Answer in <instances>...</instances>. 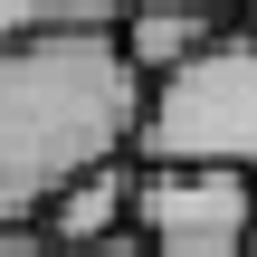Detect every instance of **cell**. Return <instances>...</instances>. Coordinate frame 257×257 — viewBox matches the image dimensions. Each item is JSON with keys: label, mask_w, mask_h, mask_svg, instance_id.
<instances>
[{"label": "cell", "mask_w": 257, "mask_h": 257, "mask_svg": "<svg viewBox=\"0 0 257 257\" xmlns=\"http://www.w3.org/2000/svg\"><path fill=\"white\" fill-rule=\"evenodd\" d=\"M143 67L114 29H57L0 48V219L38 229V210L95 162L143 143Z\"/></svg>", "instance_id": "1"}, {"label": "cell", "mask_w": 257, "mask_h": 257, "mask_svg": "<svg viewBox=\"0 0 257 257\" xmlns=\"http://www.w3.org/2000/svg\"><path fill=\"white\" fill-rule=\"evenodd\" d=\"M143 162H219L257 172V19L219 29L191 67L153 76L143 95Z\"/></svg>", "instance_id": "2"}, {"label": "cell", "mask_w": 257, "mask_h": 257, "mask_svg": "<svg viewBox=\"0 0 257 257\" xmlns=\"http://www.w3.org/2000/svg\"><path fill=\"white\" fill-rule=\"evenodd\" d=\"M134 229L153 238V257H248V248H257V172H219V162H143Z\"/></svg>", "instance_id": "3"}, {"label": "cell", "mask_w": 257, "mask_h": 257, "mask_svg": "<svg viewBox=\"0 0 257 257\" xmlns=\"http://www.w3.org/2000/svg\"><path fill=\"white\" fill-rule=\"evenodd\" d=\"M134 200H143V153H114V162H95L86 181H67L38 210V238L57 257H76V248H95V238H114V229H134Z\"/></svg>", "instance_id": "4"}, {"label": "cell", "mask_w": 257, "mask_h": 257, "mask_svg": "<svg viewBox=\"0 0 257 257\" xmlns=\"http://www.w3.org/2000/svg\"><path fill=\"white\" fill-rule=\"evenodd\" d=\"M219 29H238V19H219V10H191V0H134L124 19H114V38H124V57L143 67V86L153 76H172V67H191Z\"/></svg>", "instance_id": "5"}, {"label": "cell", "mask_w": 257, "mask_h": 257, "mask_svg": "<svg viewBox=\"0 0 257 257\" xmlns=\"http://www.w3.org/2000/svg\"><path fill=\"white\" fill-rule=\"evenodd\" d=\"M134 0H0V48L10 38H57V29H114Z\"/></svg>", "instance_id": "6"}, {"label": "cell", "mask_w": 257, "mask_h": 257, "mask_svg": "<svg viewBox=\"0 0 257 257\" xmlns=\"http://www.w3.org/2000/svg\"><path fill=\"white\" fill-rule=\"evenodd\" d=\"M0 257H57L38 229H19V219H0Z\"/></svg>", "instance_id": "7"}, {"label": "cell", "mask_w": 257, "mask_h": 257, "mask_svg": "<svg viewBox=\"0 0 257 257\" xmlns=\"http://www.w3.org/2000/svg\"><path fill=\"white\" fill-rule=\"evenodd\" d=\"M76 257H153V238L143 229H114V238H95V248H76Z\"/></svg>", "instance_id": "8"}, {"label": "cell", "mask_w": 257, "mask_h": 257, "mask_svg": "<svg viewBox=\"0 0 257 257\" xmlns=\"http://www.w3.org/2000/svg\"><path fill=\"white\" fill-rule=\"evenodd\" d=\"M191 10H219V19H248L257 0H191Z\"/></svg>", "instance_id": "9"}, {"label": "cell", "mask_w": 257, "mask_h": 257, "mask_svg": "<svg viewBox=\"0 0 257 257\" xmlns=\"http://www.w3.org/2000/svg\"><path fill=\"white\" fill-rule=\"evenodd\" d=\"M248 19H257V10H248Z\"/></svg>", "instance_id": "10"}, {"label": "cell", "mask_w": 257, "mask_h": 257, "mask_svg": "<svg viewBox=\"0 0 257 257\" xmlns=\"http://www.w3.org/2000/svg\"><path fill=\"white\" fill-rule=\"evenodd\" d=\"M248 257H257V248H248Z\"/></svg>", "instance_id": "11"}]
</instances>
